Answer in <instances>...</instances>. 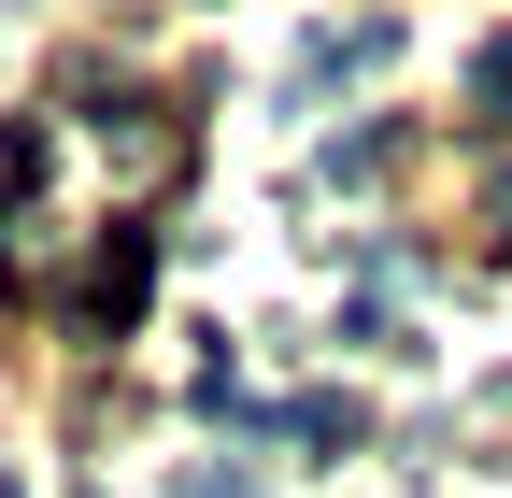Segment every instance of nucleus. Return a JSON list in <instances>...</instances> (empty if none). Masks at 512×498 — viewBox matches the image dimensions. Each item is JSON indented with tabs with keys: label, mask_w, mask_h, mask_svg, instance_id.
<instances>
[{
	"label": "nucleus",
	"mask_w": 512,
	"mask_h": 498,
	"mask_svg": "<svg viewBox=\"0 0 512 498\" xmlns=\"http://www.w3.org/2000/svg\"><path fill=\"white\" fill-rule=\"evenodd\" d=\"M285 442H356V399H285Z\"/></svg>",
	"instance_id": "obj_1"
},
{
	"label": "nucleus",
	"mask_w": 512,
	"mask_h": 498,
	"mask_svg": "<svg viewBox=\"0 0 512 498\" xmlns=\"http://www.w3.org/2000/svg\"><path fill=\"white\" fill-rule=\"evenodd\" d=\"M470 86H484V114H512V43H484V57H470Z\"/></svg>",
	"instance_id": "obj_2"
},
{
	"label": "nucleus",
	"mask_w": 512,
	"mask_h": 498,
	"mask_svg": "<svg viewBox=\"0 0 512 498\" xmlns=\"http://www.w3.org/2000/svg\"><path fill=\"white\" fill-rule=\"evenodd\" d=\"M171 498H256V484H242V470H214V456H200V470H171Z\"/></svg>",
	"instance_id": "obj_3"
}]
</instances>
